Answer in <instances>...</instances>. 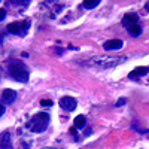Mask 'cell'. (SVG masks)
Instances as JSON below:
<instances>
[{"mask_svg":"<svg viewBox=\"0 0 149 149\" xmlns=\"http://www.w3.org/2000/svg\"><path fill=\"white\" fill-rule=\"evenodd\" d=\"M100 5V0H94V2H84L82 3V6L85 8V9H94L95 6H98Z\"/></svg>","mask_w":149,"mask_h":149,"instance_id":"cell-13","label":"cell"},{"mask_svg":"<svg viewBox=\"0 0 149 149\" xmlns=\"http://www.w3.org/2000/svg\"><path fill=\"white\" fill-rule=\"evenodd\" d=\"M148 73H149V67H146V66L145 67H136L134 70H131L128 73V78L130 79H137V78H142Z\"/></svg>","mask_w":149,"mask_h":149,"instance_id":"cell-9","label":"cell"},{"mask_svg":"<svg viewBox=\"0 0 149 149\" xmlns=\"http://www.w3.org/2000/svg\"><path fill=\"white\" fill-rule=\"evenodd\" d=\"M12 5H17V6H29L30 2L29 0H26V2H17V0H14V2H10Z\"/></svg>","mask_w":149,"mask_h":149,"instance_id":"cell-14","label":"cell"},{"mask_svg":"<svg viewBox=\"0 0 149 149\" xmlns=\"http://www.w3.org/2000/svg\"><path fill=\"white\" fill-rule=\"evenodd\" d=\"M5 18H6V10L2 9L0 10V21H5Z\"/></svg>","mask_w":149,"mask_h":149,"instance_id":"cell-18","label":"cell"},{"mask_svg":"<svg viewBox=\"0 0 149 149\" xmlns=\"http://www.w3.org/2000/svg\"><path fill=\"white\" fill-rule=\"evenodd\" d=\"M30 26H31V22L30 19H26V21H22V22H18V21H14V22H9L8 26H6V30L12 34H19V36H26L27 31L30 30Z\"/></svg>","mask_w":149,"mask_h":149,"instance_id":"cell-4","label":"cell"},{"mask_svg":"<svg viewBox=\"0 0 149 149\" xmlns=\"http://www.w3.org/2000/svg\"><path fill=\"white\" fill-rule=\"evenodd\" d=\"M5 115V104H2V107H0V116Z\"/></svg>","mask_w":149,"mask_h":149,"instance_id":"cell-20","label":"cell"},{"mask_svg":"<svg viewBox=\"0 0 149 149\" xmlns=\"http://www.w3.org/2000/svg\"><path fill=\"white\" fill-rule=\"evenodd\" d=\"M73 124H74V127H76L78 130H82V128H85V125H86V118H85L84 115H78L76 118H74Z\"/></svg>","mask_w":149,"mask_h":149,"instance_id":"cell-11","label":"cell"},{"mask_svg":"<svg viewBox=\"0 0 149 149\" xmlns=\"http://www.w3.org/2000/svg\"><path fill=\"white\" fill-rule=\"evenodd\" d=\"M125 103H127V98H124V97H122V98H119V100L115 103V107H121V106H124Z\"/></svg>","mask_w":149,"mask_h":149,"instance_id":"cell-15","label":"cell"},{"mask_svg":"<svg viewBox=\"0 0 149 149\" xmlns=\"http://www.w3.org/2000/svg\"><path fill=\"white\" fill-rule=\"evenodd\" d=\"M17 91L10 90V88H5L2 93V104H12L17 100Z\"/></svg>","mask_w":149,"mask_h":149,"instance_id":"cell-6","label":"cell"},{"mask_svg":"<svg viewBox=\"0 0 149 149\" xmlns=\"http://www.w3.org/2000/svg\"><path fill=\"white\" fill-rule=\"evenodd\" d=\"M84 134H85V136H88V134H91V128H86Z\"/></svg>","mask_w":149,"mask_h":149,"instance_id":"cell-21","label":"cell"},{"mask_svg":"<svg viewBox=\"0 0 149 149\" xmlns=\"http://www.w3.org/2000/svg\"><path fill=\"white\" fill-rule=\"evenodd\" d=\"M55 52H57L58 55H61V54L64 52V49H63V48H55Z\"/></svg>","mask_w":149,"mask_h":149,"instance_id":"cell-19","label":"cell"},{"mask_svg":"<svg viewBox=\"0 0 149 149\" xmlns=\"http://www.w3.org/2000/svg\"><path fill=\"white\" fill-rule=\"evenodd\" d=\"M146 10H149V3H146Z\"/></svg>","mask_w":149,"mask_h":149,"instance_id":"cell-23","label":"cell"},{"mask_svg":"<svg viewBox=\"0 0 149 149\" xmlns=\"http://www.w3.org/2000/svg\"><path fill=\"white\" fill-rule=\"evenodd\" d=\"M48 149H52V148H48Z\"/></svg>","mask_w":149,"mask_h":149,"instance_id":"cell-24","label":"cell"},{"mask_svg":"<svg viewBox=\"0 0 149 149\" xmlns=\"http://www.w3.org/2000/svg\"><path fill=\"white\" fill-rule=\"evenodd\" d=\"M58 103H60V107L63 109V110H66V112H73L74 109H76V106H78L76 98H74V97H70V95L61 97Z\"/></svg>","mask_w":149,"mask_h":149,"instance_id":"cell-5","label":"cell"},{"mask_svg":"<svg viewBox=\"0 0 149 149\" xmlns=\"http://www.w3.org/2000/svg\"><path fill=\"white\" fill-rule=\"evenodd\" d=\"M0 149H14L10 145V134L9 131H5L2 134V145H0Z\"/></svg>","mask_w":149,"mask_h":149,"instance_id":"cell-10","label":"cell"},{"mask_svg":"<svg viewBox=\"0 0 149 149\" xmlns=\"http://www.w3.org/2000/svg\"><path fill=\"white\" fill-rule=\"evenodd\" d=\"M40 104H42V106H45V107H49V106H52L54 103H52L51 100H42V102H40Z\"/></svg>","mask_w":149,"mask_h":149,"instance_id":"cell-17","label":"cell"},{"mask_svg":"<svg viewBox=\"0 0 149 149\" xmlns=\"http://www.w3.org/2000/svg\"><path fill=\"white\" fill-rule=\"evenodd\" d=\"M127 30H128V33H130L133 37H137V36H140V34H142V27L139 26V24H136V26L128 27Z\"/></svg>","mask_w":149,"mask_h":149,"instance_id":"cell-12","label":"cell"},{"mask_svg":"<svg viewBox=\"0 0 149 149\" xmlns=\"http://www.w3.org/2000/svg\"><path fill=\"white\" fill-rule=\"evenodd\" d=\"M131 130H134V131H139V133H148V130L139 128V125H137V124H133V125H131Z\"/></svg>","mask_w":149,"mask_h":149,"instance_id":"cell-16","label":"cell"},{"mask_svg":"<svg viewBox=\"0 0 149 149\" xmlns=\"http://www.w3.org/2000/svg\"><path fill=\"white\" fill-rule=\"evenodd\" d=\"M122 46H124V42L121 39H112V40H107L103 43L104 51H118Z\"/></svg>","mask_w":149,"mask_h":149,"instance_id":"cell-7","label":"cell"},{"mask_svg":"<svg viewBox=\"0 0 149 149\" xmlns=\"http://www.w3.org/2000/svg\"><path fill=\"white\" fill-rule=\"evenodd\" d=\"M136 24H139V17L137 14H125L122 17V26L128 29L131 26H136Z\"/></svg>","mask_w":149,"mask_h":149,"instance_id":"cell-8","label":"cell"},{"mask_svg":"<svg viewBox=\"0 0 149 149\" xmlns=\"http://www.w3.org/2000/svg\"><path fill=\"white\" fill-rule=\"evenodd\" d=\"M70 133H72V134H76V127H73V128H70Z\"/></svg>","mask_w":149,"mask_h":149,"instance_id":"cell-22","label":"cell"},{"mask_svg":"<svg viewBox=\"0 0 149 149\" xmlns=\"http://www.w3.org/2000/svg\"><path fill=\"white\" fill-rule=\"evenodd\" d=\"M6 72H8V76L12 78L17 82H21V84H27L29 82V78H30V72L27 69V66L22 63V61L17 60V58H10L8 60L6 63Z\"/></svg>","mask_w":149,"mask_h":149,"instance_id":"cell-1","label":"cell"},{"mask_svg":"<svg viewBox=\"0 0 149 149\" xmlns=\"http://www.w3.org/2000/svg\"><path fill=\"white\" fill-rule=\"evenodd\" d=\"M125 61V57H106V55H100V57H94L91 58V63L100 67H115L121 63Z\"/></svg>","mask_w":149,"mask_h":149,"instance_id":"cell-3","label":"cell"},{"mask_svg":"<svg viewBox=\"0 0 149 149\" xmlns=\"http://www.w3.org/2000/svg\"><path fill=\"white\" fill-rule=\"evenodd\" d=\"M49 122H51V116L46 112H40V113H36L29 122H27V128L31 133H43L46 131Z\"/></svg>","mask_w":149,"mask_h":149,"instance_id":"cell-2","label":"cell"}]
</instances>
